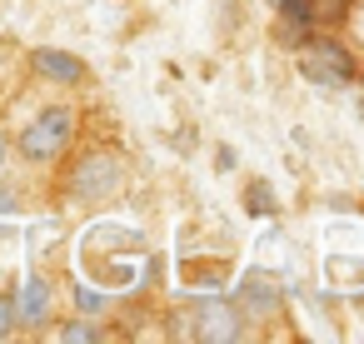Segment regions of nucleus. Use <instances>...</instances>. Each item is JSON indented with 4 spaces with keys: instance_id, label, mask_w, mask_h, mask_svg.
Masks as SVG:
<instances>
[{
    "instance_id": "obj_1",
    "label": "nucleus",
    "mask_w": 364,
    "mask_h": 344,
    "mask_svg": "<svg viewBox=\"0 0 364 344\" xmlns=\"http://www.w3.org/2000/svg\"><path fill=\"white\" fill-rule=\"evenodd\" d=\"M70 135H75V110H65V105H50V110H41L26 130H21V155L31 160V165H55L65 150H70Z\"/></svg>"
},
{
    "instance_id": "obj_2",
    "label": "nucleus",
    "mask_w": 364,
    "mask_h": 344,
    "mask_svg": "<svg viewBox=\"0 0 364 344\" xmlns=\"http://www.w3.org/2000/svg\"><path fill=\"white\" fill-rule=\"evenodd\" d=\"M120 185H125V165H120V155H110V150L85 155V160L75 165V175H70V195H75V200H110Z\"/></svg>"
},
{
    "instance_id": "obj_3",
    "label": "nucleus",
    "mask_w": 364,
    "mask_h": 344,
    "mask_svg": "<svg viewBox=\"0 0 364 344\" xmlns=\"http://www.w3.org/2000/svg\"><path fill=\"white\" fill-rule=\"evenodd\" d=\"M299 70L314 85H349L354 80V55L344 45H334V41H314V45H304Z\"/></svg>"
},
{
    "instance_id": "obj_4",
    "label": "nucleus",
    "mask_w": 364,
    "mask_h": 344,
    "mask_svg": "<svg viewBox=\"0 0 364 344\" xmlns=\"http://www.w3.org/2000/svg\"><path fill=\"white\" fill-rule=\"evenodd\" d=\"M11 299H16V324L21 329H50L55 324V289H50L46 274H26Z\"/></svg>"
},
{
    "instance_id": "obj_5",
    "label": "nucleus",
    "mask_w": 364,
    "mask_h": 344,
    "mask_svg": "<svg viewBox=\"0 0 364 344\" xmlns=\"http://www.w3.org/2000/svg\"><path fill=\"white\" fill-rule=\"evenodd\" d=\"M240 314L245 319H274L279 309H284V284L274 279V274H264V269H250L245 279H240Z\"/></svg>"
},
{
    "instance_id": "obj_6",
    "label": "nucleus",
    "mask_w": 364,
    "mask_h": 344,
    "mask_svg": "<svg viewBox=\"0 0 364 344\" xmlns=\"http://www.w3.org/2000/svg\"><path fill=\"white\" fill-rule=\"evenodd\" d=\"M245 314H240V304H230V299H205L200 309H195V334L200 339H210V344H230V339H245Z\"/></svg>"
},
{
    "instance_id": "obj_7",
    "label": "nucleus",
    "mask_w": 364,
    "mask_h": 344,
    "mask_svg": "<svg viewBox=\"0 0 364 344\" xmlns=\"http://www.w3.org/2000/svg\"><path fill=\"white\" fill-rule=\"evenodd\" d=\"M31 70H36L41 80H50V85H85V80H90V65H85L80 55L50 50V45H41V50L31 55Z\"/></svg>"
},
{
    "instance_id": "obj_8",
    "label": "nucleus",
    "mask_w": 364,
    "mask_h": 344,
    "mask_svg": "<svg viewBox=\"0 0 364 344\" xmlns=\"http://www.w3.org/2000/svg\"><path fill=\"white\" fill-rule=\"evenodd\" d=\"M55 339H60V344H100V339H105V329H100L95 319L75 314V319H65V324L55 329Z\"/></svg>"
},
{
    "instance_id": "obj_9",
    "label": "nucleus",
    "mask_w": 364,
    "mask_h": 344,
    "mask_svg": "<svg viewBox=\"0 0 364 344\" xmlns=\"http://www.w3.org/2000/svg\"><path fill=\"white\" fill-rule=\"evenodd\" d=\"M75 304H80V314H100L105 309V294L90 289V284H75Z\"/></svg>"
},
{
    "instance_id": "obj_10",
    "label": "nucleus",
    "mask_w": 364,
    "mask_h": 344,
    "mask_svg": "<svg viewBox=\"0 0 364 344\" xmlns=\"http://www.w3.org/2000/svg\"><path fill=\"white\" fill-rule=\"evenodd\" d=\"M21 324H16V299L11 294H0V339H11Z\"/></svg>"
},
{
    "instance_id": "obj_11",
    "label": "nucleus",
    "mask_w": 364,
    "mask_h": 344,
    "mask_svg": "<svg viewBox=\"0 0 364 344\" xmlns=\"http://www.w3.org/2000/svg\"><path fill=\"white\" fill-rule=\"evenodd\" d=\"M269 6H274L279 16H289L294 26H304V21H309V6H304V0H269Z\"/></svg>"
},
{
    "instance_id": "obj_12",
    "label": "nucleus",
    "mask_w": 364,
    "mask_h": 344,
    "mask_svg": "<svg viewBox=\"0 0 364 344\" xmlns=\"http://www.w3.org/2000/svg\"><path fill=\"white\" fill-rule=\"evenodd\" d=\"M16 210V195H6V185H0V215H11Z\"/></svg>"
},
{
    "instance_id": "obj_13",
    "label": "nucleus",
    "mask_w": 364,
    "mask_h": 344,
    "mask_svg": "<svg viewBox=\"0 0 364 344\" xmlns=\"http://www.w3.org/2000/svg\"><path fill=\"white\" fill-rule=\"evenodd\" d=\"M6 150L11 145H6V130H0V185H6Z\"/></svg>"
},
{
    "instance_id": "obj_14",
    "label": "nucleus",
    "mask_w": 364,
    "mask_h": 344,
    "mask_svg": "<svg viewBox=\"0 0 364 344\" xmlns=\"http://www.w3.org/2000/svg\"><path fill=\"white\" fill-rule=\"evenodd\" d=\"M314 6H324V0H314Z\"/></svg>"
}]
</instances>
